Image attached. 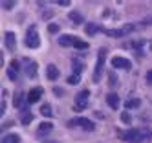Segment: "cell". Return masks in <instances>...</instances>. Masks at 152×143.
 Here are the masks:
<instances>
[{
  "instance_id": "30",
  "label": "cell",
  "mask_w": 152,
  "mask_h": 143,
  "mask_svg": "<svg viewBox=\"0 0 152 143\" xmlns=\"http://www.w3.org/2000/svg\"><path fill=\"white\" fill-rule=\"evenodd\" d=\"M53 92H55V94H57V95H59V97H61V95H62V94H64V92H62V90H61V88H57V86H55V88H53Z\"/></svg>"
},
{
  "instance_id": "6",
  "label": "cell",
  "mask_w": 152,
  "mask_h": 143,
  "mask_svg": "<svg viewBox=\"0 0 152 143\" xmlns=\"http://www.w3.org/2000/svg\"><path fill=\"white\" fill-rule=\"evenodd\" d=\"M26 46H28V48H39V46H40V39H39V33H37L35 28H29V29H28Z\"/></svg>"
},
{
  "instance_id": "17",
  "label": "cell",
  "mask_w": 152,
  "mask_h": 143,
  "mask_svg": "<svg viewBox=\"0 0 152 143\" xmlns=\"http://www.w3.org/2000/svg\"><path fill=\"white\" fill-rule=\"evenodd\" d=\"M139 105H141V101H139V99H128V101L125 103V106H126L128 110H130V108H137Z\"/></svg>"
},
{
  "instance_id": "22",
  "label": "cell",
  "mask_w": 152,
  "mask_h": 143,
  "mask_svg": "<svg viewBox=\"0 0 152 143\" xmlns=\"http://www.w3.org/2000/svg\"><path fill=\"white\" fill-rule=\"evenodd\" d=\"M31 121H33V114H29V112H28V114L22 116V125H29Z\"/></svg>"
},
{
  "instance_id": "21",
  "label": "cell",
  "mask_w": 152,
  "mask_h": 143,
  "mask_svg": "<svg viewBox=\"0 0 152 143\" xmlns=\"http://www.w3.org/2000/svg\"><path fill=\"white\" fill-rule=\"evenodd\" d=\"M68 83H70V84H79V83H81V75H77V73L70 75V77H68Z\"/></svg>"
},
{
  "instance_id": "16",
  "label": "cell",
  "mask_w": 152,
  "mask_h": 143,
  "mask_svg": "<svg viewBox=\"0 0 152 143\" xmlns=\"http://www.w3.org/2000/svg\"><path fill=\"white\" fill-rule=\"evenodd\" d=\"M40 114H42V116H46V117H51V116H53V110H51V106L46 103V105H42V106H40Z\"/></svg>"
},
{
  "instance_id": "8",
  "label": "cell",
  "mask_w": 152,
  "mask_h": 143,
  "mask_svg": "<svg viewBox=\"0 0 152 143\" xmlns=\"http://www.w3.org/2000/svg\"><path fill=\"white\" fill-rule=\"evenodd\" d=\"M40 95H42V88L40 86H37V88H33V90H31L29 94H28V103H37L39 99H40Z\"/></svg>"
},
{
  "instance_id": "1",
  "label": "cell",
  "mask_w": 152,
  "mask_h": 143,
  "mask_svg": "<svg viewBox=\"0 0 152 143\" xmlns=\"http://www.w3.org/2000/svg\"><path fill=\"white\" fill-rule=\"evenodd\" d=\"M119 136H121L126 143H141L145 138L150 136V130H148V128H134V130L121 132Z\"/></svg>"
},
{
  "instance_id": "18",
  "label": "cell",
  "mask_w": 152,
  "mask_h": 143,
  "mask_svg": "<svg viewBox=\"0 0 152 143\" xmlns=\"http://www.w3.org/2000/svg\"><path fill=\"white\" fill-rule=\"evenodd\" d=\"M68 17H70V20H73V24H81V22H83V17L79 13H75V11H72Z\"/></svg>"
},
{
  "instance_id": "23",
  "label": "cell",
  "mask_w": 152,
  "mask_h": 143,
  "mask_svg": "<svg viewBox=\"0 0 152 143\" xmlns=\"http://www.w3.org/2000/svg\"><path fill=\"white\" fill-rule=\"evenodd\" d=\"M53 128V125L50 123V121H44V123H40V127H39V130L40 132H44V130H51Z\"/></svg>"
},
{
  "instance_id": "11",
  "label": "cell",
  "mask_w": 152,
  "mask_h": 143,
  "mask_svg": "<svg viewBox=\"0 0 152 143\" xmlns=\"http://www.w3.org/2000/svg\"><path fill=\"white\" fill-rule=\"evenodd\" d=\"M73 42H75V37H72V35H61L59 37L61 46H73Z\"/></svg>"
},
{
  "instance_id": "32",
  "label": "cell",
  "mask_w": 152,
  "mask_h": 143,
  "mask_svg": "<svg viewBox=\"0 0 152 143\" xmlns=\"http://www.w3.org/2000/svg\"><path fill=\"white\" fill-rule=\"evenodd\" d=\"M59 4H61V6H70V2H68V0H61Z\"/></svg>"
},
{
  "instance_id": "26",
  "label": "cell",
  "mask_w": 152,
  "mask_h": 143,
  "mask_svg": "<svg viewBox=\"0 0 152 143\" xmlns=\"http://www.w3.org/2000/svg\"><path fill=\"white\" fill-rule=\"evenodd\" d=\"M7 77H9L11 81H17V73H15V70L9 68V70H7Z\"/></svg>"
},
{
  "instance_id": "31",
  "label": "cell",
  "mask_w": 152,
  "mask_h": 143,
  "mask_svg": "<svg viewBox=\"0 0 152 143\" xmlns=\"http://www.w3.org/2000/svg\"><path fill=\"white\" fill-rule=\"evenodd\" d=\"M147 83H152V70L147 73Z\"/></svg>"
},
{
  "instance_id": "27",
  "label": "cell",
  "mask_w": 152,
  "mask_h": 143,
  "mask_svg": "<svg viewBox=\"0 0 152 143\" xmlns=\"http://www.w3.org/2000/svg\"><path fill=\"white\" fill-rule=\"evenodd\" d=\"M18 68H20L18 61H17V59H13V61H11V70H17V72H18Z\"/></svg>"
},
{
  "instance_id": "10",
  "label": "cell",
  "mask_w": 152,
  "mask_h": 143,
  "mask_svg": "<svg viewBox=\"0 0 152 143\" xmlns=\"http://www.w3.org/2000/svg\"><path fill=\"white\" fill-rule=\"evenodd\" d=\"M106 103L110 105L114 110H117V108H119V95H117V94H108V95H106Z\"/></svg>"
},
{
  "instance_id": "5",
  "label": "cell",
  "mask_w": 152,
  "mask_h": 143,
  "mask_svg": "<svg viewBox=\"0 0 152 143\" xmlns=\"http://www.w3.org/2000/svg\"><path fill=\"white\" fill-rule=\"evenodd\" d=\"M68 125L70 127H81V128H84V130H95V125L92 123L90 119H86V117H73V119H70L68 121Z\"/></svg>"
},
{
  "instance_id": "29",
  "label": "cell",
  "mask_w": 152,
  "mask_h": 143,
  "mask_svg": "<svg viewBox=\"0 0 152 143\" xmlns=\"http://www.w3.org/2000/svg\"><path fill=\"white\" fill-rule=\"evenodd\" d=\"M48 29H50V33H57V31H59V26H57V24H50Z\"/></svg>"
},
{
  "instance_id": "2",
  "label": "cell",
  "mask_w": 152,
  "mask_h": 143,
  "mask_svg": "<svg viewBox=\"0 0 152 143\" xmlns=\"http://www.w3.org/2000/svg\"><path fill=\"white\" fill-rule=\"evenodd\" d=\"M88 99H90V92L88 90H83L75 95V103H73V110L75 112H83V110L88 106Z\"/></svg>"
},
{
  "instance_id": "3",
  "label": "cell",
  "mask_w": 152,
  "mask_h": 143,
  "mask_svg": "<svg viewBox=\"0 0 152 143\" xmlns=\"http://www.w3.org/2000/svg\"><path fill=\"white\" fill-rule=\"evenodd\" d=\"M132 31H134V24H125L123 28H117V29H104V35L112 37V39H119V37H125Z\"/></svg>"
},
{
  "instance_id": "9",
  "label": "cell",
  "mask_w": 152,
  "mask_h": 143,
  "mask_svg": "<svg viewBox=\"0 0 152 143\" xmlns=\"http://www.w3.org/2000/svg\"><path fill=\"white\" fill-rule=\"evenodd\" d=\"M46 75H48L50 81H55L57 77H59V68H57L55 64H48L46 66Z\"/></svg>"
},
{
  "instance_id": "12",
  "label": "cell",
  "mask_w": 152,
  "mask_h": 143,
  "mask_svg": "<svg viewBox=\"0 0 152 143\" xmlns=\"http://www.w3.org/2000/svg\"><path fill=\"white\" fill-rule=\"evenodd\" d=\"M4 39H6V48L7 50H13L15 48V35H13L11 31H7L6 35H4Z\"/></svg>"
},
{
  "instance_id": "25",
  "label": "cell",
  "mask_w": 152,
  "mask_h": 143,
  "mask_svg": "<svg viewBox=\"0 0 152 143\" xmlns=\"http://www.w3.org/2000/svg\"><path fill=\"white\" fill-rule=\"evenodd\" d=\"M121 119H123V123H126V125H130V121H132V117H130L128 112H123L121 114Z\"/></svg>"
},
{
  "instance_id": "24",
  "label": "cell",
  "mask_w": 152,
  "mask_h": 143,
  "mask_svg": "<svg viewBox=\"0 0 152 143\" xmlns=\"http://www.w3.org/2000/svg\"><path fill=\"white\" fill-rule=\"evenodd\" d=\"M81 70H83V62H79V61H73V72L75 73H81Z\"/></svg>"
},
{
  "instance_id": "20",
  "label": "cell",
  "mask_w": 152,
  "mask_h": 143,
  "mask_svg": "<svg viewBox=\"0 0 152 143\" xmlns=\"http://www.w3.org/2000/svg\"><path fill=\"white\" fill-rule=\"evenodd\" d=\"M73 46L77 48V50H86V48H88V42H84V40H79V39H75Z\"/></svg>"
},
{
  "instance_id": "15",
  "label": "cell",
  "mask_w": 152,
  "mask_h": 143,
  "mask_svg": "<svg viewBox=\"0 0 152 143\" xmlns=\"http://www.w3.org/2000/svg\"><path fill=\"white\" fill-rule=\"evenodd\" d=\"M15 106H18L20 110H26V101H24V97L22 95H15Z\"/></svg>"
},
{
  "instance_id": "13",
  "label": "cell",
  "mask_w": 152,
  "mask_h": 143,
  "mask_svg": "<svg viewBox=\"0 0 152 143\" xmlns=\"http://www.w3.org/2000/svg\"><path fill=\"white\" fill-rule=\"evenodd\" d=\"M26 75L28 77H35L37 75V62H28V66H26Z\"/></svg>"
},
{
  "instance_id": "19",
  "label": "cell",
  "mask_w": 152,
  "mask_h": 143,
  "mask_svg": "<svg viewBox=\"0 0 152 143\" xmlns=\"http://www.w3.org/2000/svg\"><path fill=\"white\" fill-rule=\"evenodd\" d=\"M97 29H99V28H97L95 24H88V26L84 28V31H86V35H95V33H97Z\"/></svg>"
},
{
  "instance_id": "7",
  "label": "cell",
  "mask_w": 152,
  "mask_h": 143,
  "mask_svg": "<svg viewBox=\"0 0 152 143\" xmlns=\"http://www.w3.org/2000/svg\"><path fill=\"white\" fill-rule=\"evenodd\" d=\"M112 66L114 68H121V70H130L132 68V62L125 57H114L112 59Z\"/></svg>"
},
{
  "instance_id": "14",
  "label": "cell",
  "mask_w": 152,
  "mask_h": 143,
  "mask_svg": "<svg viewBox=\"0 0 152 143\" xmlns=\"http://www.w3.org/2000/svg\"><path fill=\"white\" fill-rule=\"evenodd\" d=\"M20 141V136L18 134H7L2 138V143H18Z\"/></svg>"
},
{
  "instance_id": "4",
  "label": "cell",
  "mask_w": 152,
  "mask_h": 143,
  "mask_svg": "<svg viewBox=\"0 0 152 143\" xmlns=\"http://www.w3.org/2000/svg\"><path fill=\"white\" fill-rule=\"evenodd\" d=\"M106 59V50H99L97 53V64H95V73H94V83H99L101 81V73H103V64Z\"/></svg>"
},
{
  "instance_id": "28",
  "label": "cell",
  "mask_w": 152,
  "mask_h": 143,
  "mask_svg": "<svg viewBox=\"0 0 152 143\" xmlns=\"http://www.w3.org/2000/svg\"><path fill=\"white\" fill-rule=\"evenodd\" d=\"M2 6H4L6 9H13V7H15L17 4H15V2H2Z\"/></svg>"
}]
</instances>
